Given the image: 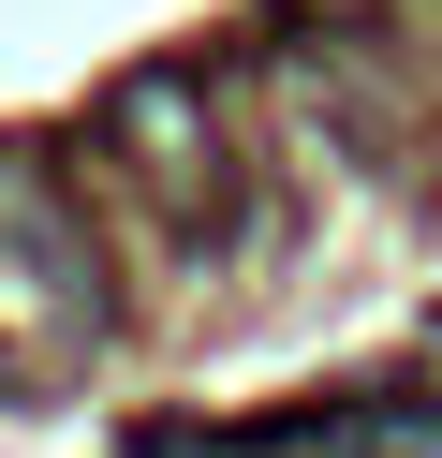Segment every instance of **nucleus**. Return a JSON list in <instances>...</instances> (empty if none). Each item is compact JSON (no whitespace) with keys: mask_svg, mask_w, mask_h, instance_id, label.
<instances>
[{"mask_svg":"<svg viewBox=\"0 0 442 458\" xmlns=\"http://www.w3.org/2000/svg\"><path fill=\"white\" fill-rule=\"evenodd\" d=\"M104 133H118V163H133V178L163 192L177 222H221L236 148H221V104H206V74H192V60H147L133 89L104 104Z\"/></svg>","mask_w":442,"mask_h":458,"instance_id":"f257e3e1","label":"nucleus"},{"mask_svg":"<svg viewBox=\"0 0 442 458\" xmlns=\"http://www.w3.org/2000/svg\"><path fill=\"white\" fill-rule=\"evenodd\" d=\"M428 369H442V310H428Z\"/></svg>","mask_w":442,"mask_h":458,"instance_id":"f03ea898","label":"nucleus"}]
</instances>
